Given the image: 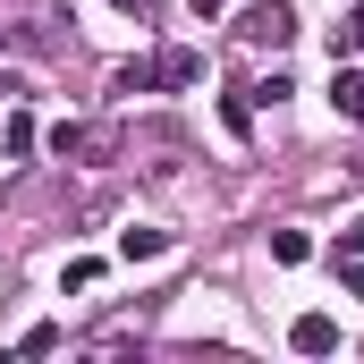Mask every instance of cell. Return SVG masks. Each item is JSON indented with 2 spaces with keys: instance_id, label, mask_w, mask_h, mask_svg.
I'll use <instances>...</instances> for the list:
<instances>
[{
  "instance_id": "cell-7",
  "label": "cell",
  "mask_w": 364,
  "mask_h": 364,
  "mask_svg": "<svg viewBox=\"0 0 364 364\" xmlns=\"http://www.w3.org/2000/svg\"><path fill=\"white\" fill-rule=\"evenodd\" d=\"M331 60H364V9H348V26L331 34Z\"/></svg>"
},
{
  "instance_id": "cell-8",
  "label": "cell",
  "mask_w": 364,
  "mask_h": 364,
  "mask_svg": "<svg viewBox=\"0 0 364 364\" xmlns=\"http://www.w3.org/2000/svg\"><path fill=\"white\" fill-rule=\"evenodd\" d=\"M305 255H314L305 229H272V263H305Z\"/></svg>"
},
{
  "instance_id": "cell-1",
  "label": "cell",
  "mask_w": 364,
  "mask_h": 364,
  "mask_svg": "<svg viewBox=\"0 0 364 364\" xmlns=\"http://www.w3.org/2000/svg\"><path fill=\"white\" fill-rule=\"evenodd\" d=\"M203 77V51H161V60H136L119 68V93H153V85H195Z\"/></svg>"
},
{
  "instance_id": "cell-5",
  "label": "cell",
  "mask_w": 364,
  "mask_h": 364,
  "mask_svg": "<svg viewBox=\"0 0 364 364\" xmlns=\"http://www.w3.org/2000/svg\"><path fill=\"white\" fill-rule=\"evenodd\" d=\"M331 102H339V119H356V127H364V68H348V60H339V77H331Z\"/></svg>"
},
{
  "instance_id": "cell-9",
  "label": "cell",
  "mask_w": 364,
  "mask_h": 364,
  "mask_svg": "<svg viewBox=\"0 0 364 364\" xmlns=\"http://www.w3.org/2000/svg\"><path fill=\"white\" fill-rule=\"evenodd\" d=\"M339 288H348V296H364V263H356V255H348V272H339Z\"/></svg>"
},
{
  "instance_id": "cell-6",
  "label": "cell",
  "mask_w": 364,
  "mask_h": 364,
  "mask_svg": "<svg viewBox=\"0 0 364 364\" xmlns=\"http://www.w3.org/2000/svg\"><path fill=\"white\" fill-rule=\"evenodd\" d=\"M170 246H178L170 229H127V237H119V255H127V263H161Z\"/></svg>"
},
{
  "instance_id": "cell-4",
  "label": "cell",
  "mask_w": 364,
  "mask_h": 364,
  "mask_svg": "<svg viewBox=\"0 0 364 364\" xmlns=\"http://www.w3.org/2000/svg\"><path fill=\"white\" fill-rule=\"evenodd\" d=\"M288 348H296V356H331V348H339V322H331V314H296V322H288Z\"/></svg>"
},
{
  "instance_id": "cell-2",
  "label": "cell",
  "mask_w": 364,
  "mask_h": 364,
  "mask_svg": "<svg viewBox=\"0 0 364 364\" xmlns=\"http://www.w3.org/2000/svg\"><path fill=\"white\" fill-rule=\"evenodd\" d=\"M51 153H60V161H110V153H119V127H85V119H60V127H51Z\"/></svg>"
},
{
  "instance_id": "cell-3",
  "label": "cell",
  "mask_w": 364,
  "mask_h": 364,
  "mask_svg": "<svg viewBox=\"0 0 364 364\" xmlns=\"http://www.w3.org/2000/svg\"><path fill=\"white\" fill-rule=\"evenodd\" d=\"M237 34H246L255 51H288V43H296V9H288V0H255Z\"/></svg>"
},
{
  "instance_id": "cell-10",
  "label": "cell",
  "mask_w": 364,
  "mask_h": 364,
  "mask_svg": "<svg viewBox=\"0 0 364 364\" xmlns=\"http://www.w3.org/2000/svg\"><path fill=\"white\" fill-rule=\"evenodd\" d=\"M186 9H195V17H220V9H229V0H186Z\"/></svg>"
},
{
  "instance_id": "cell-11",
  "label": "cell",
  "mask_w": 364,
  "mask_h": 364,
  "mask_svg": "<svg viewBox=\"0 0 364 364\" xmlns=\"http://www.w3.org/2000/svg\"><path fill=\"white\" fill-rule=\"evenodd\" d=\"M119 9H136V17H144V0H119Z\"/></svg>"
}]
</instances>
